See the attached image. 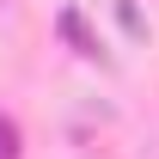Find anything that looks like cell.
I'll return each mask as SVG.
<instances>
[{
    "mask_svg": "<svg viewBox=\"0 0 159 159\" xmlns=\"http://www.w3.org/2000/svg\"><path fill=\"white\" fill-rule=\"evenodd\" d=\"M61 37L74 43V49H80L86 61H98V37L86 31V19H80V12H61Z\"/></svg>",
    "mask_w": 159,
    "mask_h": 159,
    "instance_id": "cell-1",
    "label": "cell"
},
{
    "mask_svg": "<svg viewBox=\"0 0 159 159\" xmlns=\"http://www.w3.org/2000/svg\"><path fill=\"white\" fill-rule=\"evenodd\" d=\"M0 159H19V122L0 110Z\"/></svg>",
    "mask_w": 159,
    "mask_h": 159,
    "instance_id": "cell-2",
    "label": "cell"
}]
</instances>
